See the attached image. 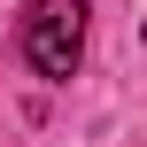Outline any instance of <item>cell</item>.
<instances>
[{
  "instance_id": "obj_1",
  "label": "cell",
  "mask_w": 147,
  "mask_h": 147,
  "mask_svg": "<svg viewBox=\"0 0 147 147\" xmlns=\"http://www.w3.org/2000/svg\"><path fill=\"white\" fill-rule=\"evenodd\" d=\"M23 62L39 70V78H78V62H85V0H31V16H23Z\"/></svg>"
}]
</instances>
